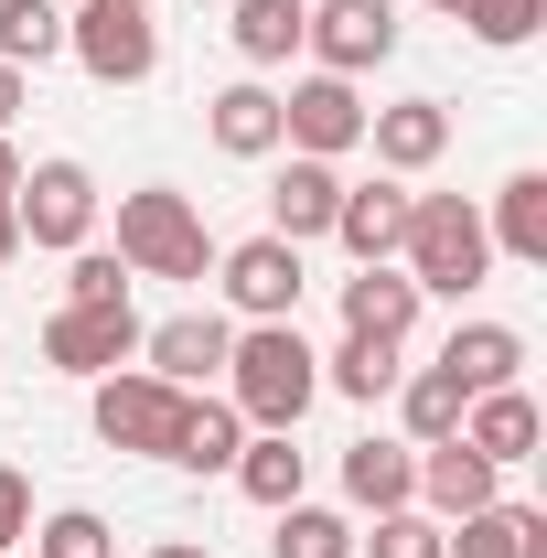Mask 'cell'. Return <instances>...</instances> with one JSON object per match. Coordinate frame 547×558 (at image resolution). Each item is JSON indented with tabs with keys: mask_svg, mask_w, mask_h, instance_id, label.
<instances>
[{
	"mask_svg": "<svg viewBox=\"0 0 547 558\" xmlns=\"http://www.w3.org/2000/svg\"><path fill=\"white\" fill-rule=\"evenodd\" d=\"M215 398L247 418V429H301L312 398H323V354H312V333H301V323H236Z\"/></svg>",
	"mask_w": 547,
	"mask_h": 558,
	"instance_id": "obj_1",
	"label": "cell"
},
{
	"mask_svg": "<svg viewBox=\"0 0 547 558\" xmlns=\"http://www.w3.org/2000/svg\"><path fill=\"white\" fill-rule=\"evenodd\" d=\"M398 269L418 279V301H473L483 279H494V236H483V205H473V194H409Z\"/></svg>",
	"mask_w": 547,
	"mask_h": 558,
	"instance_id": "obj_2",
	"label": "cell"
},
{
	"mask_svg": "<svg viewBox=\"0 0 547 558\" xmlns=\"http://www.w3.org/2000/svg\"><path fill=\"white\" fill-rule=\"evenodd\" d=\"M119 269H130V279H215V226H205V205L172 194V183L119 194Z\"/></svg>",
	"mask_w": 547,
	"mask_h": 558,
	"instance_id": "obj_3",
	"label": "cell"
},
{
	"mask_svg": "<svg viewBox=\"0 0 547 558\" xmlns=\"http://www.w3.org/2000/svg\"><path fill=\"white\" fill-rule=\"evenodd\" d=\"M97 215H108V194H97V172L86 161H22V183H11V226H22V247H44V258H75V247H97Z\"/></svg>",
	"mask_w": 547,
	"mask_h": 558,
	"instance_id": "obj_4",
	"label": "cell"
},
{
	"mask_svg": "<svg viewBox=\"0 0 547 558\" xmlns=\"http://www.w3.org/2000/svg\"><path fill=\"white\" fill-rule=\"evenodd\" d=\"M65 54L97 86H150L161 75V22L139 11V0H75L65 11Z\"/></svg>",
	"mask_w": 547,
	"mask_h": 558,
	"instance_id": "obj_5",
	"label": "cell"
},
{
	"mask_svg": "<svg viewBox=\"0 0 547 558\" xmlns=\"http://www.w3.org/2000/svg\"><path fill=\"white\" fill-rule=\"evenodd\" d=\"M86 418H97V440H108V451L161 462V451H172V429H183V387H161L150 365H119V376H97Z\"/></svg>",
	"mask_w": 547,
	"mask_h": 558,
	"instance_id": "obj_6",
	"label": "cell"
},
{
	"mask_svg": "<svg viewBox=\"0 0 547 558\" xmlns=\"http://www.w3.org/2000/svg\"><path fill=\"white\" fill-rule=\"evenodd\" d=\"M215 290H226L236 323H301V247L258 226V236L215 247Z\"/></svg>",
	"mask_w": 547,
	"mask_h": 558,
	"instance_id": "obj_7",
	"label": "cell"
},
{
	"mask_svg": "<svg viewBox=\"0 0 547 558\" xmlns=\"http://www.w3.org/2000/svg\"><path fill=\"white\" fill-rule=\"evenodd\" d=\"M398 33H409V22H398V0H312L301 54H312L323 75H354V86H365V75L398 54Z\"/></svg>",
	"mask_w": 547,
	"mask_h": 558,
	"instance_id": "obj_8",
	"label": "cell"
},
{
	"mask_svg": "<svg viewBox=\"0 0 547 558\" xmlns=\"http://www.w3.org/2000/svg\"><path fill=\"white\" fill-rule=\"evenodd\" d=\"M279 150H301V161H343V150H365V86L312 65L290 97H279Z\"/></svg>",
	"mask_w": 547,
	"mask_h": 558,
	"instance_id": "obj_9",
	"label": "cell"
},
{
	"mask_svg": "<svg viewBox=\"0 0 547 558\" xmlns=\"http://www.w3.org/2000/svg\"><path fill=\"white\" fill-rule=\"evenodd\" d=\"M226 344H236V323L226 312H172V323H139V365L161 376V387H215L226 376Z\"/></svg>",
	"mask_w": 547,
	"mask_h": 558,
	"instance_id": "obj_10",
	"label": "cell"
},
{
	"mask_svg": "<svg viewBox=\"0 0 547 558\" xmlns=\"http://www.w3.org/2000/svg\"><path fill=\"white\" fill-rule=\"evenodd\" d=\"M365 150H376V172L418 183V172L451 161V108L440 97H387V108H365Z\"/></svg>",
	"mask_w": 547,
	"mask_h": 558,
	"instance_id": "obj_11",
	"label": "cell"
},
{
	"mask_svg": "<svg viewBox=\"0 0 547 558\" xmlns=\"http://www.w3.org/2000/svg\"><path fill=\"white\" fill-rule=\"evenodd\" d=\"M139 354V312L130 301H119V312H54V323H44V365H54V376H86V387H97V376H119V365H130Z\"/></svg>",
	"mask_w": 547,
	"mask_h": 558,
	"instance_id": "obj_12",
	"label": "cell"
},
{
	"mask_svg": "<svg viewBox=\"0 0 547 558\" xmlns=\"http://www.w3.org/2000/svg\"><path fill=\"white\" fill-rule=\"evenodd\" d=\"M343 515H398L418 494V440H387V429H365V440H343Z\"/></svg>",
	"mask_w": 547,
	"mask_h": 558,
	"instance_id": "obj_13",
	"label": "cell"
},
{
	"mask_svg": "<svg viewBox=\"0 0 547 558\" xmlns=\"http://www.w3.org/2000/svg\"><path fill=\"white\" fill-rule=\"evenodd\" d=\"M440 558H547V505L494 494V505H473V515L440 526Z\"/></svg>",
	"mask_w": 547,
	"mask_h": 558,
	"instance_id": "obj_14",
	"label": "cell"
},
{
	"mask_svg": "<svg viewBox=\"0 0 547 558\" xmlns=\"http://www.w3.org/2000/svg\"><path fill=\"white\" fill-rule=\"evenodd\" d=\"M398 236H409V183H398V172H376V183H343V205H333V247L354 258V269L398 258Z\"/></svg>",
	"mask_w": 547,
	"mask_h": 558,
	"instance_id": "obj_15",
	"label": "cell"
},
{
	"mask_svg": "<svg viewBox=\"0 0 547 558\" xmlns=\"http://www.w3.org/2000/svg\"><path fill=\"white\" fill-rule=\"evenodd\" d=\"M462 398H494V387H526V333L515 323H451V344L429 354Z\"/></svg>",
	"mask_w": 547,
	"mask_h": 558,
	"instance_id": "obj_16",
	"label": "cell"
},
{
	"mask_svg": "<svg viewBox=\"0 0 547 558\" xmlns=\"http://www.w3.org/2000/svg\"><path fill=\"white\" fill-rule=\"evenodd\" d=\"M205 140L226 150V161H279V86H269V75L215 86V97H205Z\"/></svg>",
	"mask_w": 547,
	"mask_h": 558,
	"instance_id": "obj_17",
	"label": "cell"
},
{
	"mask_svg": "<svg viewBox=\"0 0 547 558\" xmlns=\"http://www.w3.org/2000/svg\"><path fill=\"white\" fill-rule=\"evenodd\" d=\"M494 494H505V473H494V462H483L473 440H429V451H418V515H440V526H451V515H473V505H494Z\"/></svg>",
	"mask_w": 547,
	"mask_h": 558,
	"instance_id": "obj_18",
	"label": "cell"
},
{
	"mask_svg": "<svg viewBox=\"0 0 547 558\" xmlns=\"http://www.w3.org/2000/svg\"><path fill=\"white\" fill-rule=\"evenodd\" d=\"M333 205H343V161H279L269 183V236H290V247H312V236H333Z\"/></svg>",
	"mask_w": 547,
	"mask_h": 558,
	"instance_id": "obj_19",
	"label": "cell"
},
{
	"mask_svg": "<svg viewBox=\"0 0 547 558\" xmlns=\"http://www.w3.org/2000/svg\"><path fill=\"white\" fill-rule=\"evenodd\" d=\"M343 333H376V344H409L418 333V279L398 258H376V269L343 279Z\"/></svg>",
	"mask_w": 547,
	"mask_h": 558,
	"instance_id": "obj_20",
	"label": "cell"
},
{
	"mask_svg": "<svg viewBox=\"0 0 547 558\" xmlns=\"http://www.w3.org/2000/svg\"><path fill=\"white\" fill-rule=\"evenodd\" d=\"M462 440H473L494 473H515V462H537L547 418H537V398H526V387H494V398H473V409H462Z\"/></svg>",
	"mask_w": 547,
	"mask_h": 558,
	"instance_id": "obj_21",
	"label": "cell"
},
{
	"mask_svg": "<svg viewBox=\"0 0 547 558\" xmlns=\"http://www.w3.org/2000/svg\"><path fill=\"white\" fill-rule=\"evenodd\" d=\"M483 236H494V258L547 269V172H505L494 205H483Z\"/></svg>",
	"mask_w": 547,
	"mask_h": 558,
	"instance_id": "obj_22",
	"label": "cell"
},
{
	"mask_svg": "<svg viewBox=\"0 0 547 558\" xmlns=\"http://www.w3.org/2000/svg\"><path fill=\"white\" fill-rule=\"evenodd\" d=\"M236 494L279 515V505H301L312 494V451H301V429H247V451H236Z\"/></svg>",
	"mask_w": 547,
	"mask_h": 558,
	"instance_id": "obj_23",
	"label": "cell"
},
{
	"mask_svg": "<svg viewBox=\"0 0 547 558\" xmlns=\"http://www.w3.org/2000/svg\"><path fill=\"white\" fill-rule=\"evenodd\" d=\"M236 451H247V418L226 409L215 387H194V398H183V429H172L161 462H172V473H236Z\"/></svg>",
	"mask_w": 547,
	"mask_h": 558,
	"instance_id": "obj_24",
	"label": "cell"
},
{
	"mask_svg": "<svg viewBox=\"0 0 547 558\" xmlns=\"http://www.w3.org/2000/svg\"><path fill=\"white\" fill-rule=\"evenodd\" d=\"M301 22H312V0H226V44H236V65L269 75L301 54Z\"/></svg>",
	"mask_w": 547,
	"mask_h": 558,
	"instance_id": "obj_25",
	"label": "cell"
},
{
	"mask_svg": "<svg viewBox=\"0 0 547 558\" xmlns=\"http://www.w3.org/2000/svg\"><path fill=\"white\" fill-rule=\"evenodd\" d=\"M398 376H409V344H376V333H343V344L323 354V387L354 398V409H387V398H398Z\"/></svg>",
	"mask_w": 547,
	"mask_h": 558,
	"instance_id": "obj_26",
	"label": "cell"
},
{
	"mask_svg": "<svg viewBox=\"0 0 547 558\" xmlns=\"http://www.w3.org/2000/svg\"><path fill=\"white\" fill-rule=\"evenodd\" d=\"M462 409H473V398H462L440 365H409V376H398V440H418V451H429V440H462Z\"/></svg>",
	"mask_w": 547,
	"mask_h": 558,
	"instance_id": "obj_27",
	"label": "cell"
},
{
	"mask_svg": "<svg viewBox=\"0 0 547 558\" xmlns=\"http://www.w3.org/2000/svg\"><path fill=\"white\" fill-rule=\"evenodd\" d=\"M269 558H354V515L343 505H279L269 515Z\"/></svg>",
	"mask_w": 547,
	"mask_h": 558,
	"instance_id": "obj_28",
	"label": "cell"
},
{
	"mask_svg": "<svg viewBox=\"0 0 547 558\" xmlns=\"http://www.w3.org/2000/svg\"><path fill=\"white\" fill-rule=\"evenodd\" d=\"M22 558H119V526L97 505H54V515H33Z\"/></svg>",
	"mask_w": 547,
	"mask_h": 558,
	"instance_id": "obj_29",
	"label": "cell"
},
{
	"mask_svg": "<svg viewBox=\"0 0 547 558\" xmlns=\"http://www.w3.org/2000/svg\"><path fill=\"white\" fill-rule=\"evenodd\" d=\"M54 54H65V11H54V0H0V65H54Z\"/></svg>",
	"mask_w": 547,
	"mask_h": 558,
	"instance_id": "obj_30",
	"label": "cell"
},
{
	"mask_svg": "<svg viewBox=\"0 0 547 558\" xmlns=\"http://www.w3.org/2000/svg\"><path fill=\"white\" fill-rule=\"evenodd\" d=\"M462 33H473L483 54H515V44L547 33V0H462Z\"/></svg>",
	"mask_w": 547,
	"mask_h": 558,
	"instance_id": "obj_31",
	"label": "cell"
},
{
	"mask_svg": "<svg viewBox=\"0 0 547 558\" xmlns=\"http://www.w3.org/2000/svg\"><path fill=\"white\" fill-rule=\"evenodd\" d=\"M354 558H440V515H418V505H398V515L354 526Z\"/></svg>",
	"mask_w": 547,
	"mask_h": 558,
	"instance_id": "obj_32",
	"label": "cell"
},
{
	"mask_svg": "<svg viewBox=\"0 0 547 558\" xmlns=\"http://www.w3.org/2000/svg\"><path fill=\"white\" fill-rule=\"evenodd\" d=\"M65 301H75V312H119V301H130V269H119V247H75Z\"/></svg>",
	"mask_w": 547,
	"mask_h": 558,
	"instance_id": "obj_33",
	"label": "cell"
},
{
	"mask_svg": "<svg viewBox=\"0 0 547 558\" xmlns=\"http://www.w3.org/2000/svg\"><path fill=\"white\" fill-rule=\"evenodd\" d=\"M22 537H33V473L0 462V558H22Z\"/></svg>",
	"mask_w": 547,
	"mask_h": 558,
	"instance_id": "obj_34",
	"label": "cell"
},
{
	"mask_svg": "<svg viewBox=\"0 0 547 558\" xmlns=\"http://www.w3.org/2000/svg\"><path fill=\"white\" fill-rule=\"evenodd\" d=\"M22 108H33V75H22V65H0V140H11V119H22Z\"/></svg>",
	"mask_w": 547,
	"mask_h": 558,
	"instance_id": "obj_35",
	"label": "cell"
},
{
	"mask_svg": "<svg viewBox=\"0 0 547 558\" xmlns=\"http://www.w3.org/2000/svg\"><path fill=\"white\" fill-rule=\"evenodd\" d=\"M139 558H215V548H205V537H150Z\"/></svg>",
	"mask_w": 547,
	"mask_h": 558,
	"instance_id": "obj_36",
	"label": "cell"
},
{
	"mask_svg": "<svg viewBox=\"0 0 547 558\" xmlns=\"http://www.w3.org/2000/svg\"><path fill=\"white\" fill-rule=\"evenodd\" d=\"M11 183H22V150H11V140H0V205H11Z\"/></svg>",
	"mask_w": 547,
	"mask_h": 558,
	"instance_id": "obj_37",
	"label": "cell"
},
{
	"mask_svg": "<svg viewBox=\"0 0 547 558\" xmlns=\"http://www.w3.org/2000/svg\"><path fill=\"white\" fill-rule=\"evenodd\" d=\"M11 258H22V226H11V205H0V269H11Z\"/></svg>",
	"mask_w": 547,
	"mask_h": 558,
	"instance_id": "obj_38",
	"label": "cell"
},
{
	"mask_svg": "<svg viewBox=\"0 0 547 558\" xmlns=\"http://www.w3.org/2000/svg\"><path fill=\"white\" fill-rule=\"evenodd\" d=\"M429 11H451V22H462V0H429Z\"/></svg>",
	"mask_w": 547,
	"mask_h": 558,
	"instance_id": "obj_39",
	"label": "cell"
},
{
	"mask_svg": "<svg viewBox=\"0 0 547 558\" xmlns=\"http://www.w3.org/2000/svg\"><path fill=\"white\" fill-rule=\"evenodd\" d=\"M139 11H161V0H139Z\"/></svg>",
	"mask_w": 547,
	"mask_h": 558,
	"instance_id": "obj_40",
	"label": "cell"
},
{
	"mask_svg": "<svg viewBox=\"0 0 547 558\" xmlns=\"http://www.w3.org/2000/svg\"><path fill=\"white\" fill-rule=\"evenodd\" d=\"M205 11H226V0H205Z\"/></svg>",
	"mask_w": 547,
	"mask_h": 558,
	"instance_id": "obj_41",
	"label": "cell"
}]
</instances>
